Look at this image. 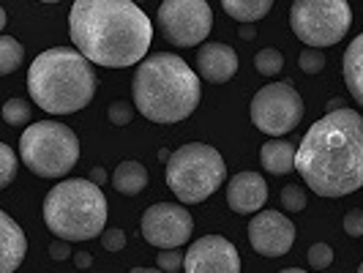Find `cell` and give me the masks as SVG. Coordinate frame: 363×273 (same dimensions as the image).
I'll list each match as a JSON object with an SVG mask.
<instances>
[{
    "label": "cell",
    "mask_w": 363,
    "mask_h": 273,
    "mask_svg": "<svg viewBox=\"0 0 363 273\" xmlns=\"http://www.w3.org/2000/svg\"><path fill=\"white\" fill-rule=\"evenodd\" d=\"M295 169L320 197H345L363 186V118L355 109L325 112L298 145Z\"/></svg>",
    "instance_id": "cell-1"
},
{
    "label": "cell",
    "mask_w": 363,
    "mask_h": 273,
    "mask_svg": "<svg viewBox=\"0 0 363 273\" xmlns=\"http://www.w3.org/2000/svg\"><path fill=\"white\" fill-rule=\"evenodd\" d=\"M74 47L91 63L126 69L145 60L153 22L131 0H77L69 17Z\"/></svg>",
    "instance_id": "cell-2"
},
{
    "label": "cell",
    "mask_w": 363,
    "mask_h": 273,
    "mask_svg": "<svg viewBox=\"0 0 363 273\" xmlns=\"http://www.w3.org/2000/svg\"><path fill=\"white\" fill-rule=\"evenodd\" d=\"M134 107L153 123H181L202 99L197 72L175 52H153L145 57L131 82Z\"/></svg>",
    "instance_id": "cell-3"
},
{
    "label": "cell",
    "mask_w": 363,
    "mask_h": 273,
    "mask_svg": "<svg viewBox=\"0 0 363 273\" xmlns=\"http://www.w3.org/2000/svg\"><path fill=\"white\" fill-rule=\"evenodd\" d=\"M33 104L50 115H72L88 107L96 96L93 63L72 47H52L36 55L28 72Z\"/></svg>",
    "instance_id": "cell-4"
},
{
    "label": "cell",
    "mask_w": 363,
    "mask_h": 273,
    "mask_svg": "<svg viewBox=\"0 0 363 273\" xmlns=\"http://www.w3.org/2000/svg\"><path fill=\"white\" fill-rule=\"evenodd\" d=\"M109 205L91 178H69L50 189L44 200V224L60 240H91L104 235Z\"/></svg>",
    "instance_id": "cell-5"
},
{
    "label": "cell",
    "mask_w": 363,
    "mask_h": 273,
    "mask_svg": "<svg viewBox=\"0 0 363 273\" xmlns=\"http://www.w3.org/2000/svg\"><path fill=\"white\" fill-rule=\"evenodd\" d=\"M167 186L183 205L205 202L227 181V164L216 147L205 143H186L175 147L167 162Z\"/></svg>",
    "instance_id": "cell-6"
},
{
    "label": "cell",
    "mask_w": 363,
    "mask_h": 273,
    "mask_svg": "<svg viewBox=\"0 0 363 273\" xmlns=\"http://www.w3.org/2000/svg\"><path fill=\"white\" fill-rule=\"evenodd\" d=\"M19 159L38 178H63L79 159V140L66 123L38 121L19 137Z\"/></svg>",
    "instance_id": "cell-7"
},
{
    "label": "cell",
    "mask_w": 363,
    "mask_h": 273,
    "mask_svg": "<svg viewBox=\"0 0 363 273\" xmlns=\"http://www.w3.org/2000/svg\"><path fill=\"white\" fill-rule=\"evenodd\" d=\"M290 25L309 50H323L339 44L350 33L352 9L347 0H295Z\"/></svg>",
    "instance_id": "cell-8"
},
{
    "label": "cell",
    "mask_w": 363,
    "mask_h": 273,
    "mask_svg": "<svg viewBox=\"0 0 363 273\" xmlns=\"http://www.w3.org/2000/svg\"><path fill=\"white\" fill-rule=\"evenodd\" d=\"M156 25L164 41L172 47H197L213 28V11L205 0H164L156 14Z\"/></svg>",
    "instance_id": "cell-9"
},
{
    "label": "cell",
    "mask_w": 363,
    "mask_h": 273,
    "mask_svg": "<svg viewBox=\"0 0 363 273\" xmlns=\"http://www.w3.org/2000/svg\"><path fill=\"white\" fill-rule=\"evenodd\" d=\"M303 99L287 82H271L252 99V123L271 137H284L301 126Z\"/></svg>",
    "instance_id": "cell-10"
},
{
    "label": "cell",
    "mask_w": 363,
    "mask_h": 273,
    "mask_svg": "<svg viewBox=\"0 0 363 273\" xmlns=\"http://www.w3.org/2000/svg\"><path fill=\"white\" fill-rule=\"evenodd\" d=\"M194 233L191 213L175 202H156L143 213V235L156 249H181Z\"/></svg>",
    "instance_id": "cell-11"
},
{
    "label": "cell",
    "mask_w": 363,
    "mask_h": 273,
    "mask_svg": "<svg viewBox=\"0 0 363 273\" xmlns=\"http://www.w3.org/2000/svg\"><path fill=\"white\" fill-rule=\"evenodd\" d=\"M186 273H240V255L238 249L221 235L197 238L186 249Z\"/></svg>",
    "instance_id": "cell-12"
},
{
    "label": "cell",
    "mask_w": 363,
    "mask_h": 273,
    "mask_svg": "<svg viewBox=\"0 0 363 273\" xmlns=\"http://www.w3.org/2000/svg\"><path fill=\"white\" fill-rule=\"evenodd\" d=\"M249 243L257 255L284 257L295 243V224L279 211H259L249 221Z\"/></svg>",
    "instance_id": "cell-13"
},
{
    "label": "cell",
    "mask_w": 363,
    "mask_h": 273,
    "mask_svg": "<svg viewBox=\"0 0 363 273\" xmlns=\"http://www.w3.org/2000/svg\"><path fill=\"white\" fill-rule=\"evenodd\" d=\"M268 202V183L259 172H238L227 183V205L235 213H259Z\"/></svg>",
    "instance_id": "cell-14"
},
{
    "label": "cell",
    "mask_w": 363,
    "mask_h": 273,
    "mask_svg": "<svg viewBox=\"0 0 363 273\" xmlns=\"http://www.w3.org/2000/svg\"><path fill=\"white\" fill-rule=\"evenodd\" d=\"M197 72L205 82L224 85L238 74V55L230 44L221 41H208L197 52Z\"/></svg>",
    "instance_id": "cell-15"
},
{
    "label": "cell",
    "mask_w": 363,
    "mask_h": 273,
    "mask_svg": "<svg viewBox=\"0 0 363 273\" xmlns=\"http://www.w3.org/2000/svg\"><path fill=\"white\" fill-rule=\"evenodd\" d=\"M0 273H14L28 255V238L6 211H0Z\"/></svg>",
    "instance_id": "cell-16"
},
{
    "label": "cell",
    "mask_w": 363,
    "mask_h": 273,
    "mask_svg": "<svg viewBox=\"0 0 363 273\" xmlns=\"http://www.w3.org/2000/svg\"><path fill=\"white\" fill-rule=\"evenodd\" d=\"M295 159H298V147L290 140H271L259 150V162L262 169H268L271 175H287L295 169Z\"/></svg>",
    "instance_id": "cell-17"
},
{
    "label": "cell",
    "mask_w": 363,
    "mask_h": 273,
    "mask_svg": "<svg viewBox=\"0 0 363 273\" xmlns=\"http://www.w3.org/2000/svg\"><path fill=\"white\" fill-rule=\"evenodd\" d=\"M342 72H345V85L350 88L352 99L363 107V33L350 41L342 60Z\"/></svg>",
    "instance_id": "cell-18"
},
{
    "label": "cell",
    "mask_w": 363,
    "mask_h": 273,
    "mask_svg": "<svg viewBox=\"0 0 363 273\" xmlns=\"http://www.w3.org/2000/svg\"><path fill=\"white\" fill-rule=\"evenodd\" d=\"M112 186H115V191H121L126 197H137L145 191L147 169L140 162H121L112 172Z\"/></svg>",
    "instance_id": "cell-19"
},
{
    "label": "cell",
    "mask_w": 363,
    "mask_h": 273,
    "mask_svg": "<svg viewBox=\"0 0 363 273\" xmlns=\"http://www.w3.org/2000/svg\"><path fill=\"white\" fill-rule=\"evenodd\" d=\"M273 9L271 0H224V11L240 25H255Z\"/></svg>",
    "instance_id": "cell-20"
},
{
    "label": "cell",
    "mask_w": 363,
    "mask_h": 273,
    "mask_svg": "<svg viewBox=\"0 0 363 273\" xmlns=\"http://www.w3.org/2000/svg\"><path fill=\"white\" fill-rule=\"evenodd\" d=\"M25 50L14 36H0V74H11L22 66Z\"/></svg>",
    "instance_id": "cell-21"
},
{
    "label": "cell",
    "mask_w": 363,
    "mask_h": 273,
    "mask_svg": "<svg viewBox=\"0 0 363 273\" xmlns=\"http://www.w3.org/2000/svg\"><path fill=\"white\" fill-rule=\"evenodd\" d=\"M281 66H284V57L279 50H273V47H265V50H259L255 55V69L262 77H276V74L281 72Z\"/></svg>",
    "instance_id": "cell-22"
},
{
    "label": "cell",
    "mask_w": 363,
    "mask_h": 273,
    "mask_svg": "<svg viewBox=\"0 0 363 273\" xmlns=\"http://www.w3.org/2000/svg\"><path fill=\"white\" fill-rule=\"evenodd\" d=\"M3 121L9 126H25L30 121V104L25 99H9L3 104Z\"/></svg>",
    "instance_id": "cell-23"
},
{
    "label": "cell",
    "mask_w": 363,
    "mask_h": 273,
    "mask_svg": "<svg viewBox=\"0 0 363 273\" xmlns=\"http://www.w3.org/2000/svg\"><path fill=\"white\" fill-rule=\"evenodd\" d=\"M17 167H19L17 153L6 145V143H0V186H9V183L14 181Z\"/></svg>",
    "instance_id": "cell-24"
},
{
    "label": "cell",
    "mask_w": 363,
    "mask_h": 273,
    "mask_svg": "<svg viewBox=\"0 0 363 273\" xmlns=\"http://www.w3.org/2000/svg\"><path fill=\"white\" fill-rule=\"evenodd\" d=\"M281 205H284V211H290V213L303 211V208H306V189H301L298 183L284 186V189H281Z\"/></svg>",
    "instance_id": "cell-25"
},
{
    "label": "cell",
    "mask_w": 363,
    "mask_h": 273,
    "mask_svg": "<svg viewBox=\"0 0 363 273\" xmlns=\"http://www.w3.org/2000/svg\"><path fill=\"white\" fill-rule=\"evenodd\" d=\"M298 66H301V72L306 74H320L325 69V55L323 50H303V52L298 55Z\"/></svg>",
    "instance_id": "cell-26"
},
{
    "label": "cell",
    "mask_w": 363,
    "mask_h": 273,
    "mask_svg": "<svg viewBox=\"0 0 363 273\" xmlns=\"http://www.w3.org/2000/svg\"><path fill=\"white\" fill-rule=\"evenodd\" d=\"M107 118L112 126H128L134 118V107L128 101H112L107 109Z\"/></svg>",
    "instance_id": "cell-27"
},
{
    "label": "cell",
    "mask_w": 363,
    "mask_h": 273,
    "mask_svg": "<svg viewBox=\"0 0 363 273\" xmlns=\"http://www.w3.org/2000/svg\"><path fill=\"white\" fill-rule=\"evenodd\" d=\"M330 262H333V249L328 243H314L309 249V265L314 271H325Z\"/></svg>",
    "instance_id": "cell-28"
},
{
    "label": "cell",
    "mask_w": 363,
    "mask_h": 273,
    "mask_svg": "<svg viewBox=\"0 0 363 273\" xmlns=\"http://www.w3.org/2000/svg\"><path fill=\"white\" fill-rule=\"evenodd\" d=\"M156 262H159V268L164 273H178L183 268V262H186V255L178 252V249H167V252H159Z\"/></svg>",
    "instance_id": "cell-29"
},
{
    "label": "cell",
    "mask_w": 363,
    "mask_h": 273,
    "mask_svg": "<svg viewBox=\"0 0 363 273\" xmlns=\"http://www.w3.org/2000/svg\"><path fill=\"white\" fill-rule=\"evenodd\" d=\"M101 246L107 252H121L126 246V233L121 227H109V230H104V235H101Z\"/></svg>",
    "instance_id": "cell-30"
},
{
    "label": "cell",
    "mask_w": 363,
    "mask_h": 273,
    "mask_svg": "<svg viewBox=\"0 0 363 273\" xmlns=\"http://www.w3.org/2000/svg\"><path fill=\"white\" fill-rule=\"evenodd\" d=\"M345 233L350 238H361L363 235V211H350L345 216Z\"/></svg>",
    "instance_id": "cell-31"
},
{
    "label": "cell",
    "mask_w": 363,
    "mask_h": 273,
    "mask_svg": "<svg viewBox=\"0 0 363 273\" xmlns=\"http://www.w3.org/2000/svg\"><path fill=\"white\" fill-rule=\"evenodd\" d=\"M50 257H52V260H66V257H74L69 240H60V238L52 240V243H50Z\"/></svg>",
    "instance_id": "cell-32"
},
{
    "label": "cell",
    "mask_w": 363,
    "mask_h": 273,
    "mask_svg": "<svg viewBox=\"0 0 363 273\" xmlns=\"http://www.w3.org/2000/svg\"><path fill=\"white\" fill-rule=\"evenodd\" d=\"M74 265H77V268H82V271H85V268H91L93 255H88V252H77V255H74Z\"/></svg>",
    "instance_id": "cell-33"
},
{
    "label": "cell",
    "mask_w": 363,
    "mask_h": 273,
    "mask_svg": "<svg viewBox=\"0 0 363 273\" xmlns=\"http://www.w3.org/2000/svg\"><path fill=\"white\" fill-rule=\"evenodd\" d=\"M91 181L96 183V186H104V183H107V169H104V167H93Z\"/></svg>",
    "instance_id": "cell-34"
},
{
    "label": "cell",
    "mask_w": 363,
    "mask_h": 273,
    "mask_svg": "<svg viewBox=\"0 0 363 273\" xmlns=\"http://www.w3.org/2000/svg\"><path fill=\"white\" fill-rule=\"evenodd\" d=\"M339 109H347V101L336 96V99H330V101H328V112H339Z\"/></svg>",
    "instance_id": "cell-35"
},
{
    "label": "cell",
    "mask_w": 363,
    "mask_h": 273,
    "mask_svg": "<svg viewBox=\"0 0 363 273\" xmlns=\"http://www.w3.org/2000/svg\"><path fill=\"white\" fill-rule=\"evenodd\" d=\"M257 36L255 25H240V38H246V41H252Z\"/></svg>",
    "instance_id": "cell-36"
},
{
    "label": "cell",
    "mask_w": 363,
    "mask_h": 273,
    "mask_svg": "<svg viewBox=\"0 0 363 273\" xmlns=\"http://www.w3.org/2000/svg\"><path fill=\"white\" fill-rule=\"evenodd\" d=\"M128 273H164L162 268H131Z\"/></svg>",
    "instance_id": "cell-37"
},
{
    "label": "cell",
    "mask_w": 363,
    "mask_h": 273,
    "mask_svg": "<svg viewBox=\"0 0 363 273\" xmlns=\"http://www.w3.org/2000/svg\"><path fill=\"white\" fill-rule=\"evenodd\" d=\"M169 156H172L169 150H159V159H162V162H169Z\"/></svg>",
    "instance_id": "cell-38"
},
{
    "label": "cell",
    "mask_w": 363,
    "mask_h": 273,
    "mask_svg": "<svg viewBox=\"0 0 363 273\" xmlns=\"http://www.w3.org/2000/svg\"><path fill=\"white\" fill-rule=\"evenodd\" d=\"M279 273H306V271H301V268H287V271H279Z\"/></svg>",
    "instance_id": "cell-39"
},
{
    "label": "cell",
    "mask_w": 363,
    "mask_h": 273,
    "mask_svg": "<svg viewBox=\"0 0 363 273\" xmlns=\"http://www.w3.org/2000/svg\"><path fill=\"white\" fill-rule=\"evenodd\" d=\"M358 273H363V262H361V268H358Z\"/></svg>",
    "instance_id": "cell-40"
}]
</instances>
